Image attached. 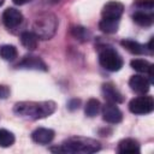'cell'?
I'll return each instance as SVG.
<instances>
[{
  "label": "cell",
  "mask_w": 154,
  "mask_h": 154,
  "mask_svg": "<svg viewBox=\"0 0 154 154\" xmlns=\"http://www.w3.org/2000/svg\"><path fill=\"white\" fill-rule=\"evenodd\" d=\"M55 108L57 105L54 101H42V102L23 101V102H17L14 105L13 111L19 116L30 119H41L54 113Z\"/></svg>",
  "instance_id": "1"
},
{
  "label": "cell",
  "mask_w": 154,
  "mask_h": 154,
  "mask_svg": "<svg viewBox=\"0 0 154 154\" xmlns=\"http://www.w3.org/2000/svg\"><path fill=\"white\" fill-rule=\"evenodd\" d=\"M101 146L96 140L85 137H70L65 140L59 147L51 148L57 153H71V154H91L100 150Z\"/></svg>",
  "instance_id": "2"
},
{
  "label": "cell",
  "mask_w": 154,
  "mask_h": 154,
  "mask_svg": "<svg viewBox=\"0 0 154 154\" xmlns=\"http://www.w3.org/2000/svg\"><path fill=\"white\" fill-rule=\"evenodd\" d=\"M58 29V19L53 13H42L40 14L34 24H32V32L41 40H49L54 36Z\"/></svg>",
  "instance_id": "3"
},
{
  "label": "cell",
  "mask_w": 154,
  "mask_h": 154,
  "mask_svg": "<svg viewBox=\"0 0 154 154\" xmlns=\"http://www.w3.org/2000/svg\"><path fill=\"white\" fill-rule=\"evenodd\" d=\"M99 63L107 71L116 72L123 67V59L112 47H102L99 51Z\"/></svg>",
  "instance_id": "4"
},
{
  "label": "cell",
  "mask_w": 154,
  "mask_h": 154,
  "mask_svg": "<svg viewBox=\"0 0 154 154\" xmlns=\"http://www.w3.org/2000/svg\"><path fill=\"white\" fill-rule=\"evenodd\" d=\"M129 109L134 114H148L154 109V100L152 96H137L129 102Z\"/></svg>",
  "instance_id": "5"
},
{
  "label": "cell",
  "mask_w": 154,
  "mask_h": 154,
  "mask_svg": "<svg viewBox=\"0 0 154 154\" xmlns=\"http://www.w3.org/2000/svg\"><path fill=\"white\" fill-rule=\"evenodd\" d=\"M102 118L109 124H118L123 119V113L118 108L117 103L107 102L102 106Z\"/></svg>",
  "instance_id": "6"
},
{
  "label": "cell",
  "mask_w": 154,
  "mask_h": 154,
  "mask_svg": "<svg viewBox=\"0 0 154 154\" xmlns=\"http://www.w3.org/2000/svg\"><path fill=\"white\" fill-rule=\"evenodd\" d=\"M2 22L8 29L16 28L23 22V14L19 10L13 8V7H8L2 13Z\"/></svg>",
  "instance_id": "7"
},
{
  "label": "cell",
  "mask_w": 154,
  "mask_h": 154,
  "mask_svg": "<svg viewBox=\"0 0 154 154\" xmlns=\"http://www.w3.org/2000/svg\"><path fill=\"white\" fill-rule=\"evenodd\" d=\"M18 67L28 69V70H37V71H47L48 67L45 61L35 55H25L22 61L18 64Z\"/></svg>",
  "instance_id": "8"
},
{
  "label": "cell",
  "mask_w": 154,
  "mask_h": 154,
  "mask_svg": "<svg viewBox=\"0 0 154 154\" xmlns=\"http://www.w3.org/2000/svg\"><path fill=\"white\" fill-rule=\"evenodd\" d=\"M123 12H124L123 4L118 2V1H109L103 6V8L101 11V14H102V18L119 19L122 17Z\"/></svg>",
  "instance_id": "9"
},
{
  "label": "cell",
  "mask_w": 154,
  "mask_h": 154,
  "mask_svg": "<svg viewBox=\"0 0 154 154\" xmlns=\"http://www.w3.org/2000/svg\"><path fill=\"white\" fill-rule=\"evenodd\" d=\"M129 85L134 91L144 95L148 93V90L150 88V81L144 76L135 75V76H131V78L129 81Z\"/></svg>",
  "instance_id": "10"
},
{
  "label": "cell",
  "mask_w": 154,
  "mask_h": 154,
  "mask_svg": "<svg viewBox=\"0 0 154 154\" xmlns=\"http://www.w3.org/2000/svg\"><path fill=\"white\" fill-rule=\"evenodd\" d=\"M102 94H103L105 99L112 103H120L124 100L122 93L112 83H103L102 84Z\"/></svg>",
  "instance_id": "11"
},
{
  "label": "cell",
  "mask_w": 154,
  "mask_h": 154,
  "mask_svg": "<svg viewBox=\"0 0 154 154\" xmlns=\"http://www.w3.org/2000/svg\"><path fill=\"white\" fill-rule=\"evenodd\" d=\"M31 138L34 142L38 144H47L52 142V140L54 138V131L47 128H37L36 130L32 131Z\"/></svg>",
  "instance_id": "12"
},
{
  "label": "cell",
  "mask_w": 154,
  "mask_h": 154,
  "mask_svg": "<svg viewBox=\"0 0 154 154\" xmlns=\"http://www.w3.org/2000/svg\"><path fill=\"white\" fill-rule=\"evenodd\" d=\"M117 152L118 153H123V154H126V153L137 154V153L141 152V149H140V144H138V142L136 140H134V138H124L118 143Z\"/></svg>",
  "instance_id": "13"
},
{
  "label": "cell",
  "mask_w": 154,
  "mask_h": 154,
  "mask_svg": "<svg viewBox=\"0 0 154 154\" xmlns=\"http://www.w3.org/2000/svg\"><path fill=\"white\" fill-rule=\"evenodd\" d=\"M130 65L134 70H136L137 72H142V73H148L149 75V78L152 79L153 77V65L148 61V60H144V59H134L130 61Z\"/></svg>",
  "instance_id": "14"
},
{
  "label": "cell",
  "mask_w": 154,
  "mask_h": 154,
  "mask_svg": "<svg viewBox=\"0 0 154 154\" xmlns=\"http://www.w3.org/2000/svg\"><path fill=\"white\" fill-rule=\"evenodd\" d=\"M20 42L26 49L34 51L35 48H37L38 38L32 31H24L20 34Z\"/></svg>",
  "instance_id": "15"
},
{
  "label": "cell",
  "mask_w": 154,
  "mask_h": 154,
  "mask_svg": "<svg viewBox=\"0 0 154 154\" xmlns=\"http://www.w3.org/2000/svg\"><path fill=\"white\" fill-rule=\"evenodd\" d=\"M119 28V19L102 18L99 23V29L106 34H114Z\"/></svg>",
  "instance_id": "16"
},
{
  "label": "cell",
  "mask_w": 154,
  "mask_h": 154,
  "mask_svg": "<svg viewBox=\"0 0 154 154\" xmlns=\"http://www.w3.org/2000/svg\"><path fill=\"white\" fill-rule=\"evenodd\" d=\"M132 19L136 24H138L141 26H149L154 22L153 14H150L148 12H144V11H136L132 14Z\"/></svg>",
  "instance_id": "17"
},
{
  "label": "cell",
  "mask_w": 154,
  "mask_h": 154,
  "mask_svg": "<svg viewBox=\"0 0 154 154\" xmlns=\"http://www.w3.org/2000/svg\"><path fill=\"white\" fill-rule=\"evenodd\" d=\"M120 45L132 54H144V53H147L146 47L143 45L138 43L137 41H134V40H123L120 42Z\"/></svg>",
  "instance_id": "18"
},
{
  "label": "cell",
  "mask_w": 154,
  "mask_h": 154,
  "mask_svg": "<svg viewBox=\"0 0 154 154\" xmlns=\"http://www.w3.org/2000/svg\"><path fill=\"white\" fill-rule=\"evenodd\" d=\"M17 48L12 45H4L0 47V57L4 60L7 61H12L17 58Z\"/></svg>",
  "instance_id": "19"
},
{
  "label": "cell",
  "mask_w": 154,
  "mask_h": 154,
  "mask_svg": "<svg viewBox=\"0 0 154 154\" xmlns=\"http://www.w3.org/2000/svg\"><path fill=\"white\" fill-rule=\"evenodd\" d=\"M101 109V103L97 99H89L85 103L84 112L88 117H95Z\"/></svg>",
  "instance_id": "20"
},
{
  "label": "cell",
  "mask_w": 154,
  "mask_h": 154,
  "mask_svg": "<svg viewBox=\"0 0 154 154\" xmlns=\"http://www.w3.org/2000/svg\"><path fill=\"white\" fill-rule=\"evenodd\" d=\"M14 143V135L5 129H0V147H10Z\"/></svg>",
  "instance_id": "21"
},
{
  "label": "cell",
  "mask_w": 154,
  "mask_h": 154,
  "mask_svg": "<svg viewBox=\"0 0 154 154\" xmlns=\"http://www.w3.org/2000/svg\"><path fill=\"white\" fill-rule=\"evenodd\" d=\"M71 32H72V35H73L76 38H78V40L85 41V40H88V37H89V32H88L87 29L83 28V26H75V28H72Z\"/></svg>",
  "instance_id": "22"
},
{
  "label": "cell",
  "mask_w": 154,
  "mask_h": 154,
  "mask_svg": "<svg viewBox=\"0 0 154 154\" xmlns=\"http://www.w3.org/2000/svg\"><path fill=\"white\" fill-rule=\"evenodd\" d=\"M135 5L140 8L144 10H153L154 7V0H136Z\"/></svg>",
  "instance_id": "23"
},
{
  "label": "cell",
  "mask_w": 154,
  "mask_h": 154,
  "mask_svg": "<svg viewBox=\"0 0 154 154\" xmlns=\"http://www.w3.org/2000/svg\"><path fill=\"white\" fill-rule=\"evenodd\" d=\"M10 94V90L5 85H0V99H6Z\"/></svg>",
  "instance_id": "24"
},
{
  "label": "cell",
  "mask_w": 154,
  "mask_h": 154,
  "mask_svg": "<svg viewBox=\"0 0 154 154\" xmlns=\"http://www.w3.org/2000/svg\"><path fill=\"white\" fill-rule=\"evenodd\" d=\"M79 103H81V101H79V100L73 99V100H71V101L69 102V108H70V109H76V108H78V107H79Z\"/></svg>",
  "instance_id": "25"
},
{
  "label": "cell",
  "mask_w": 154,
  "mask_h": 154,
  "mask_svg": "<svg viewBox=\"0 0 154 154\" xmlns=\"http://www.w3.org/2000/svg\"><path fill=\"white\" fill-rule=\"evenodd\" d=\"M16 5H24V4H26V2H29L30 0H12Z\"/></svg>",
  "instance_id": "26"
},
{
  "label": "cell",
  "mask_w": 154,
  "mask_h": 154,
  "mask_svg": "<svg viewBox=\"0 0 154 154\" xmlns=\"http://www.w3.org/2000/svg\"><path fill=\"white\" fill-rule=\"evenodd\" d=\"M4 2H5V0H0V6H2V5H4Z\"/></svg>",
  "instance_id": "27"
}]
</instances>
